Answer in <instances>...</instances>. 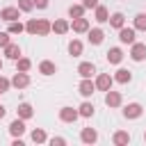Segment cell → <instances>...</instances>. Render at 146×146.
Wrapping results in <instances>:
<instances>
[{"label":"cell","instance_id":"30bf717a","mask_svg":"<svg viewBox=\"0 0 146 146\" xmlns=\"http://www.w3.org/2000/svg\"><path fill=\"white\" fill-rule=\"evenodd\" d=\"M18 16H21V9H18V7H5V9L0 11V18H2V21H7V23L18 21Z\"/></svg>","mask_w":146,"mask_h":146},{"label":"cell","instance_id":"ac0fdd59","mask_svg":"<svg viewBox=\"0 0 146 146\" xmlns=\"http://www.w3.org/2000/svg\"><path fill=\"white\" fill-rule=\"evenodd\" d=\"M39 73H41V75H52V73H57V66H55V62H50V59H43V62L39 64Z\"/></svg>","mask_w":146,"mask_h":146},{"label":"cell","instance_id":"603a6c76","mask_svg":"<svg viewBox=\"0 0 146 146\" xmlns=\"http://www.w3.org/2000/svg\"><path fill=\"white\" fill-rule=\"evenodd\" d=\"M107 23H110L112 27H116V30H121V27L125 25V16H123L121 11H114V14L110 16V21H107Z\"/></svg>","mask_w":146,"mask_h":146},{"label":"cell","instance_id":"f35d334b","mask_svg":"<svg viewBox=\"0 0 146 146\" xmlns=\"http://www.w3.org/2000/svg\"><path fill=\"white\" fill-rule=\"evenodd\" d=\"M5 114H7V110H5V105H0V119H2Z\"/></svg>","mask_w":146,"mask_h":146},{"label":"cell","instance_id":"1f68e13d","mask_svg":"<svg viewBox=\"0 0 146 146\" xmlns=\"http://www.w3.org/2000/svg\"><path fill=\"white\" fill-rule=\"evenodd\" d=\"M18 9L21 11H32L34 9V0H18Z\"/></svg>","mask_w":146,"mask_h":146},{"label":"cell","instance_id":"7a4b0ae2","mask_svg":"<svg viewBox=\"0 0 146 146\" xmlns=\"http://www.w3.org/2000/svg\"><path fill=\"white\" fill-rule=\"evenodd\" d=\"M78 119H80V112H78V110H73V107H68V105L59 110V121H64V123H75Z\"/></svg>","mask_w":146,"mask_h":146},{"label":"cell","instance_id":"8fae6325","mask_svg":"<svg viewBox=\"0 0 146 146\" xmlns=\"http://www.w3.org/2000/svg\"><path fill=\"white\" fill-rule=\"evenodd\" d=\"M52 32V23L48 18H36V34L39 36H48Z\"/></svg>","mask_w":146,"mask_h":146},{"label":"cell","instance_id":"e0dca14e","mask_svg":"<svg viewBox=\"0 0 146 146\" xmlns=\"http://www.w3.org/2000/svg\"><path fill=\"white\" fill-rule=\"evenodd\" d=\"M68 30H71V23H68V21L55 18V23H52V32H55V34H66Z\"/></svg>","mask_w":146,"mask_h":146},{"label":"cell","instance_id":"7c38bea8","mask_svg":"<svg viewBox=\"0 0 146 146\" xmlns=\"http://www.w3.org/2000/svg\"><path fill=\"white\" fill-rule=\"evenodd\" d=\"M71 30H73V32H78V34H82V32H89V21H87L84 16H80V18H73V23H71Z\"/></svg>","mask_w":146,"mask_h":146},{"label":"cell","instance_id":"484cf974","mask_svg":"<svg viewBox=\"0 0 146 146\" xmlns=\"http://www.w3.org/2000/svg\"><path fill=\"white\" fill-rule=\"evenodd\" d=\"M78 112H80V116L82 119H89V116H94V112H96V107H94V103H89V100H84L80 107H78Z\"/></svg>","mask_w":146,"mask_h":146},{"label":"cell","instance_id":"8992f818","mask_svg":"<svg viewBox=\"0 0 146 146\" xmlns=\"http://www.w3.org/2000/svg\"><path fill=\"white\" fill-rule=\"evenodd\" d=\"M141 112H144V107H141L139 103H128V105L123 107V116H125V119H139Z\"/></svg>","mask_w":146,"mask_h":146},{"label":"cell","instance_id":"52a82bcc","mask_svg":"<svg viewBox=\"0 0 146 146\" xmlns=\"http://www.w3.org/2000/svg\"><path fill=\"white\" fill-rule=\"evenodd\" d=\"M135 32H137L135 27H125V25H123V27L119 30V41H121V43L132 46V43H135Z\"/></svg>","mask_w":146,"mask_h":146},{"label":"cell","instance_id":"60d3db41","mask_svg":"<svg viewBox=\"0 0 146 146\" xmlns=\"http://www.w3.org/2000/svg\"><path fill=\"white\" fill-rule=\"evenodd\" d=\"M144 141H146V130H144Z\"/></svg>","mask_w":146,"mask_h":146},{"label":"cell","instance_id":"4316f807","mask_svg":"<svg viewBox=\"0 0 146 146\" xmlns=\"http://www.w3.org/2000/svg\"><path fill=\"white\" fill-rule=\"evenodd\" d=\"M84 11H87V9H84V5H82V2H80V5H71V7H68V16H71V18H80V16H84Z\"/></svg>","mask_w":146,"mask_h":146},{"label":"cell","instance_id":"ab89813d","mask_svg":"<svg viewBox=\"0 0 146 146\" xmlns=\"http://www.w3.org/2000/svg\"><path fill=\"white\" fill-rule=\"evenodd\" d=\"M0 71H2V59H0Z\"/></svg>","mask_w":146,"mask_h":146},{"label":"cell","instance_id":"44dd1931","mask_svg":"<svg viewBox=\"0 0 146 146\" xmlns=\"http://www.w3.org/2000/svg\"><path fill=\"white\" fill-rule=\"evenodd\" d=\"M16 114H18L21 119H25V121H27V119H32V116H34V110H32V105H30V103H21V105H18V110H16Z\"/></svg>","mask_w":146,"mask_h":146},{"label":"cell","instance_id":"ffe728a7","mask_svg":"<svg viewBox=\"0 0 146 146\" xmlns=\"http://www.w3.org/2000/svg\"><path fill=\"white\" fill-rule=\"evenodd\" d=\"M132 80V73L128 71V68H119L116 73H114V82H119V84H128Z\"/></svg>","mask_w":146,"mask_h":146},{"label":"cell","instance_id":"ba28073f","mask_svg":"<svg viewBox=\"0 0 146 146\" xmlns=\"http://www.w3.org/2000/svg\"><path fill=\"white\" fill-rule=\"evenodd\" d=\"M121 103H123L121 91H112V89L105 91V105H107V107H119Z\"/></svg>","mask_w":146,"mask_h":146},{"label":"cell","instance_id":"3957f363","mask_svg":"<svg viewBox=\"0 0 146 146\" xmlns=\"http://www.w3.org/2000/svg\"><path fill=\"white\" fill-rule=\"evenodd\" d=\"M78 91H80V96L89 98V96H94V91H96V82H91V78H82V82L78 84Z\"/></svg>","mask_w":146,"mask_h":146},{"label":"cell","instance_id":"74e56055","mask_svg":"<svg viewBox=\"0 0 146 146\" xmlns=\"http://www.w3.org/2000/svg\"><path fill=\"white\" fill-rule=\"evenodd\" d=\"M34 7L36 9H46L48 7V0H34Z\"/></svg>","mask_w":146,"mask_h":146},{"label":"cell","instance_id":"f546056e","mask_svg":"<svg viewBox=\"0 0 146 146\" xmlns=\"http://www.w3.org/2000/svg\"><path fill=\"white\" fill-rule=\"evenodd\" d=\"M135 30H141V32H146V14H137L135 16V25H132Z\"/></svg>","mask_w":146,"mask_h":146},{"label":"cell","instance_id":"8d00e7d4","mask_svg":"<svg viewBox=\"0 0 146 146\" xmlns=\"http://www.w3.org/2000/svg\"><path fill=\"white\" fill-rule=\"evenodd\" d=\"M50 144H52V146H64V144H66V139H64V137H52V139H50Z\"/></svg>","mask_w":146,"mask_h":146},{"label":"cell","instance_id":"9a60e30c","mask_svg":"<svg viewBox=\"0 0 146 146\" xmlns=\"http://www.w3.org/2000/svg\"><path fill=\"white\" fill-rule=\"evenodd\" d=\"M80 139H82L84 144H96V141H98V132H96L94 128H82Z\"/></svg>","mask_w":146,"mask_h":146},{"label":"cell","instance_id":"cb8c5ba5","mask_svg":"<svg viewBox=\"0 0 146 146\" xmlns=\"http://www.w3.org/2000/svg\"><path fill=\"white\" fill-rule=\"evenodd\" d=\"M82 48H84V46H82L80 39L68 41V55H71V57H80V55H82Z\"/></svg>","mask_w":146,"mask_h":146},{"label":"cell","instance_id":"7402d4cb","mask_svg":"<svg viewBox=\"0 0 146 146\" xmlns=\"http://www.w3.org/2000/svg\"><path fill=\"white\" fill-rule=\"evenodd\" d=\"M94 18H96L98 23H107V21H110V11H107V7L98 5V7L94 9Z\"/></svg>","mask_w":146,"mask_h":146},{"label":"cell","instance_id":"d6986e66","mask_svg":"<svg viewBox=\"0 0 146 146\" xmlns=\"http://www.w3.org/2000/svg\"><path fill=\"white\" fill-rule=\"evenodd\" d=\"M78 73H80V78H91V75L96 73V66H94L91 62H82V64L78 66Z\"/></svg>","mask_w":146,"mask_h":146},{"label":"cell","instance_id":"f1b7e54d","mask_svg":"<svg viewBox=\"0 0 146 146\" xmlns=\"http://www.w3.org/2000/svg\"><path fill=\"white\" fill-rule=\"evenodd\" d=\"M30 68H32V62H30L27 57H18V59H16V71H25V73H27Z\"/></svg>","mask_w":146,"mask_h":146},{"label":"cell","instance_id":"4dcf8cb0","mask_svg":"<svg viewBox=\"0 0 146 146\" xmlns=\"http://www.w3.org/2000/svg\"><path fill=\"white\" fill-rule=\"evenodd\" d=\"M23 30H25V25H23L21 21H11V23H9V34H21Z\"/></svg>","mask_w":146,"mask_h":146},{"label":"cell","instance_id":"5bb4252c","mask_svg":"<svg viewBox=\"0 0 146 146\" xmlns=\"http://www.w3.org/2000/svg\"><path fill=\"white\" fill-rule=\"evenodd\" d=\"M2 50H5V57H7V59H14V62H16V59L21 57V46H18V43H7Z\"/></svg>","mask_w":146,"mask_h":146},{"label":"cell","instance_id":"e575fe53","mask_svg":"<svg viewBox=\"0 0 146 146\" xmlns=\"http://www.w3.org/2000/svg\"><path fill=\"white\" fill-rule=\"evenodd\" d=\"M7 43H11L9 41V32H0V48H5Z\"/></svg>","mask_w":146,"mask_h":146},{"label":"cell","instance_id":"5b68a950","mask_svg":"<svg viewBox=\"0 0 146 146\" xmlns=\"http://www.w3.org/2000/svg\"><path fill=\"white\" fill-rule=\"evenodd\" d=\"M112 84H114V75H110V73H100L96 78V89H100V91L112 89Z\"/></svg>","mask_w":146,"mask_h":146},{"label":"cell","instance_id":"d6a6232c","mask_svg":"<svg viewBox=\"0 0 146 146\" xmlns=\"http://www.w3.org/2000/svg\"><path fill=\"white\" fill-rule=\"evenodd\" d=\"M25 32H30V34H36V18H30V21L25 23Z\"/></svg>","mask_w":146,"mask_h":146},{"label":"cell","instance_id":"d590c367","mask_svg":"<svg viewBox=\"0 0 146 146\" xmlns=\"http://www.w3.org/2000/svg\"><path fill=\"white\" fill-rule=\"evenodd\" d=\"M82 5H84V9H96L100 2L98 0H82Z\"/></svg>","mask_w":146,"mask_h":146},{"label":"cell","instance_id":"9c48e42d","mask_svg":"<svg viewBox=\"0 0 146 146\" xmlns=\"http://www.w3.org/2000/svg\"><path fill=\"white\" fill-rule=\"evenodd\" d=\"M23 132H25V119L16 116V121L9 123V135H11V137H21Z\"/></svg>","mask_w":146,"mask_h":146},{"label":"cell","instance_id":"2e32d148","mask_svg":"<svg viewBox=\"0 0 146 146\" xmlns=\"http://www.w3.org/2000/svg\"><path fill=\"white\" fill-rule=\"evenodd\" d=\"M112 141H114L116 146H125V144H130V132H128V130H116V132L112 135Z\"/></svg>","mask_w":146,"mask_h":146},{"label":"cell","instance_id":"4fadbf2b","mask_svg":"<svg viewBox=\"0 0 146 146\" xmlns=\"http://www.w3.org/2000/svg\"><path fill=\"white\" fill-rule=\"evenodd\" d=\"M89 43H94V46H98V43H103V39H105V32L100 30V27H89Z\"/></svg>","mask_w":146,"mask_h":146},{"label":"cell","instance_id":"277c9868","mask_svg":"<svg viewBox=\"0 0 146 146\" xmlns=\"http://www.w3.org/2000/svg\"><path fill=\"white\" fill-rule=\"evenodd\" d=\"M27 84H30V75H27L25 71H16L14 78H11V87H16V89H25Z\"/></svg>","mask_w":146,"mask_h":146},{"label":"cell","instance_id":"6da1fadb","mask_svg":"<svg viewBox=\"0 0 146 146\" xmlns=\"http://www.w3.org/2000/svg\"><path fill=\"white\" fill-rule=\"evenodd\" d=\"M130 59H132V62H144V59H146V43L135 41V43L130 46Z\"/></svg>","mask_w":146,"mask_h":146},{"label":"cell","instance_id":"836d02e7","mask_svg":"<svg viewBox=\"0 0 146 146\" xmlns=\"http://www.w3.org/2000/svg\"><path fill=\"white\" fill-rule=\"evenodd\" d=\"M9 87H11V80H7L5 75H0V94L9 91Z\"/></svg>","mask_w":146,"mask_h":146},{"label":"cell","instance_id":"d4e9b609","mask_svg":"<svg viewBox=\"0 0 146 146\" xmlns=\"http://www.w3.org/2000/svg\"><path fill=\"white\" fill-rule=\"evenodd\" d=\"M121 59H123V50L121 48H110L107 50V62L110 64H121Z\"/></svg>","mask_w":146,"mask_h":146},{"label":"cell","instance_id":"83f0119b","mask_svg":"<svg viewBox=\"0 0 146 146\" xmlns=\"http://www.w3.org/2000/svg\"><path fill=\"white\" fill-rule=\"evenodd\" d=\"M30 137H32V141H34V144H46V141H48V137H46V132H43L41 128L32 130V135H30Z\"/></svg>","mask_w":146,"mask_h":146}]
</instances>
